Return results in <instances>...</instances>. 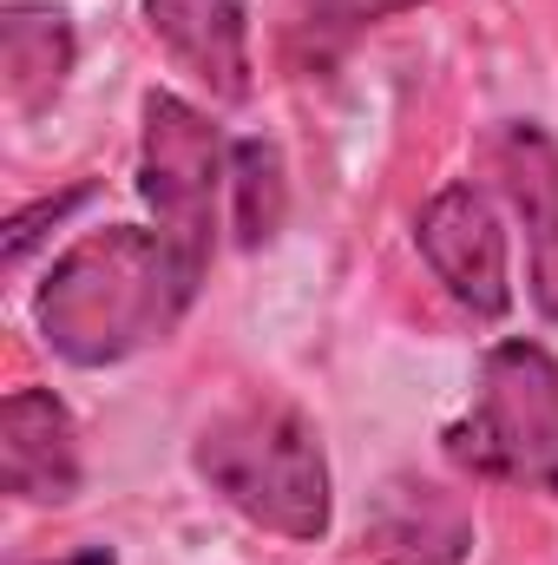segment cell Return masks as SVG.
Instances as JSON below:
<instances>
[{
	"label": "cell",
	"mask_w": 558,
	"mask_h": 565,
	"mask_svg": "<svg viewBox=\"0 0 558 565\" xmlns=\"http://www.w3.org/2000/svg\"><path fill=\"white\" fill-rule=\"evenodd\" d=\"M197 270L164 244V231L106 224L86 231L33 296V322L46 349L73 369H112L164 342L197 302Z\"/></svg>",
	"instance_id": "cell-1"
},
{
	"label": "cell",
	"mask_w": 558,
	"mask_h": 565,
	"mask_svg": "<svg viewBox=\"0 0 558 565\" xmlns=\"http://www.w3.org/2000/svg\"><path fill=\"white\" fill-rule=\"evenodd\" d=\"M191 467L224 507H237L264 533H282V540L309 546L335 520L322 434L296 402H277V395L230 402L224 415H211L197 427Z\"/></svg>",
	"instance_id": "cell-2"
},
{
	"label": "cell",
	"mask_w": 558,
	"mask_h": 565,
	"mask_svg": "<svg viewBox=\"0 0 558 565\" xmlns=\"http://www.w3.org/2000/svg\"><path fill=\"white\" fill-rule=\"evenodd\" d=\"M466 473L558 493V362L539 342H500L480 369L473 415L447 427Z\"/></svg>",
	"instance_id": "cell-3"
},
{
	"label": "cell",
	"mask_w": 558,
	"mask_h": 565,
	"mask_svg": "<svg viewBox=\"0 0 558 565\" xmlns=\"http://www.w3.org/2000/svg\"><path fill=\"white\" fill-rule=\"evenodd\" d=\"M230 178L224 132L178 93H144L139 126V198L151 204L164 244L204 277L217 250V191Z\"/></svg>",
	"instance_id": "cell-4"
},
{
	"label": "cell",
	"mask_w": 558,
	"mask_h": 565,
	"mask_svg": "<svg viewBox=\"0 0 558 565\" xmlns=\"http://www.w3.org/2000/svg\"><path fill=\"white\" fill-rule=\"evenodd\" d=\"M415 244L427 270L447 282V296L460 309H473L480 322H500L513 309V264H506V231L486 191L473 184H447L427 198L415 217Z\"/></svg>",
	"instance_id": "cell-5"
},
{
	"label": "cell",
	"mask_w": 558,
	"mask_h": 565,
	"mask_svg": "<svg viewBox=\"0 0 558 565\" xmlns=\"http://www.w3.org/2000/svg\"><path fill=\"white\" fill-rule=\"evenodd\" d=\"M493 171L500 191L526 231V282L539 316L558 322V139L533 119H506L493 132Z\"/></svg>",
	"instance_id": "cell-6"
},
{
	"label": "cell",
	"mask_w": 558,
	"mask_h": 565,
	"mask_svg": "<svg viewBox=\"0 0 558 565\" xmlns=\"http://www.w3.org/2000/svg\"><path fill=\"white\" fill-rule=\"evenodd\" d=\"M0 487L26 507H66L79 493V427L53 388H13L0 402Z\"/></svg>",
	"instance_id": "cell-7"
},
{
	"label": "cell",
	"mask_w": 558,
	"mask_h": 565,
	"mask_svg": "<svg viewBox=\"0 0 558 565\" xmlns=\"http://www.w3.org/2000/svg\"><path fill=\"white\" fill-rule=\"evenodd\" d=\"M151 40L224 106H244L257 86L250 66V13L244 0H144Z\"/></svg>",
	"instance_id": "cell-8"
},
{
	"label": "cell",
	"mask_w": 558,
	"mask_h": 565,
	"mask_svg": "<svg viewBox=\"0 0 558 565\" xmlns=\"http://www.w3.org/2000/svg\"><path fill=\"white\" fill-rule=\"evenodd\" d=\"M375 565H466L473 553V513L433 487V480H388L368 507V533H362Z\"/></svg>",
	"instance_id": "cell-9"
},
{
	"label": "cell",
	"mask_w": 558,
	"mask_h": 565,
	"mask_svg": "<svg viewBox=\"0 0 558 565\" xmlns=\"http://www.w3.org/2000/svg\"><path fill=\"white\" fill-rule=\"evenodd\" d=\"M73 60H79V40L60 7H40V0L0 7V86L20 119H40L60 99Z\"/></svg>",
	"instance_id": "cell-10"
},
{
	"label": "cell",
	"mask_w": 558,
	"mask_h": 565,
	"mask_svg": "<svg viewBox=\"0 0 558 565\" xmlns=\"http://www.w3.org/2000/svg\"><path fill=\"white\" fill-rule=\"evenodd\" d=\"M230 191H237V244L264 250L282 231L289 211V178H282V151L270 139H237L230 145Z\"/></svg>",
	"instance_id": "cell-11"
},
{
	"label": "cell",
	"mask_w": 558,
	"mask_h": 565,
	"mask_svg": "<svg viewBox=\"0 0 558 565\" xmlns=\"http://www.w3.org/2000/svg\"><path fill=\"white\" fill-rule=\"evenodd\" d=\"M86 198H93V184H73V191H60V198H40V204L13 211V217H7V270H20V264H26V250H33V244H40L66 211H79Z\"/></svg>",
	"instance_id": "cell-12"
},
{
	"label": "cell",
	"mask_w": 558,
	"mask_h": 565,
	"mask_svg": "<svg viewBox=\"0 0 558 565\" xmlns=\"http://www.w3.org/2000/svg\"><path fill=\"white\" fill-rule=\"evenodd\" d=\"M420 0H322V26H335V33H355V26H375V20H395V13H408Z\"/></svg>",
	"instance_id": "cell-13"
},
{
	"label": "cell",
	"mask_w": 558,
	"mask_h": 565,
	"mask_svg": "<svg viewBox=\"0 0 558 565\" xmlns=\"http://www.w3.org/2000/svg\"><path fill=\"white\" fill-rule=\"evenodd\" d=\"M53 565H119V559H112V546H86V553H73V559H53Z\"/></svg>",
	"instance_id": "cell-14"
}]
</instances>
